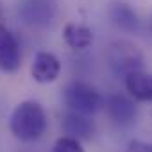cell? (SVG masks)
<instances>
[{"label":"cell","instance_id":"cell-5","mask_svg":"<svg viewBox=\"0 0 152 152\" xmlns=\"http://www.w3.org/2000/svg\"><path fill=\"white\" fill-rule=\"evenodd\" d=\"M104 109H106L109 120L118 127H131L136 124L138 107H136V102L131 95L113 93V95L106 97Z\"/></svg>","mask_w":152,"mask_h":152},{"label":"cell","instance_id":"cell-11","mask_svg":"<svg viewBox=\"0 0 152 152\" xmlns=\"http://www.w3.org/2000/svg\"><path fill=\"white\" fill-rule=\"evenodd\" d=\"M63 39L64 43L73 50H84L93 43V32L90 27L83 23H66L63 29Z\"/></svg>","mask_w":152,"mask_h":152},{"label":"cell","instance_id":"cell-4","mask_svg":"<svg viewBox=\"0 0 152 152\" xmlns=\"http://www.w3.org/2000/svg\"><path fill=\"white\" fill-rule=\"evenodd\" d=\"M57 7L52 0H22L18 4V16L31 27H47L54 22Z\"/></svg>","mask_w":152,"mask_h":152},{"label":"cell","instance_id":"cell-7","mask_svg":"<svg viewBox=\"0 0 152 152\" xmlns=\"http://www.w3.org/2000/svg\"><path fill=\"white\" fill-rule=\"evenodd\" d=\"M59 73H61V63L52 52H47V50L36 52L32 64H31V77L36 83L39 84L54 83L57 81Z\"/></svg>","mask_w":152,"mask_h":152},{"label":"cell","instance_id":"cell-9","mask_svg":"<svg viewBox=\"0 0 152 152\" xmlns=\"http://www.w3.org/2000/svg\"><path fill=\"white\" fill-rule=\"evenodd\" d=\"M107 16L111 23L124 32H136L140 29L138 13L127 2H113L107 9Z\"/></svg>","mask_w":152,"mask_h":152},{"label":"cell","instance_id":"cell-8","mask_svg":"<svg viewBox=\"0 0 152 152\" xmlns=\"http://www.w3.org/2000/svg\"><path fill=\"white\" fill-rule=\"evenodd\" d=\"M61 129H63L64 136L79 140V141L91 140V136L95 134V124L90 120V116L77 115V113H72V111H68L63 116Z\"/></svg>","mask_w":152,"mask_h":152},{"label":"cell","instance_id":"cell-6","mask_svg":"<svg viewBox=\"0 0 152 152\" xmlns=\"http://www.w3.org/2000/svg\"><path fill=\"white\" fill-rule=\"evenodd\" d=\"M22 66V52L15 34L0 23V70L15 73Z\"/></svg>","mask_w":152,"mask_h":152},{"label":"cell","instance_id":"cell-10","mask_svg":"<svg viewBox=\"0 0 152 152\" xmlns=\"http://www.w3.org/2000/svg\"><path fill=\"white\" fill-rule=\"evenodd\" d=\"M125 90L134 100L152 102V72H134L124 79Z\"/></svg>","mask_w":152,"mask_h":152},{"label":"cell","instance_id":"cell-1","mask_svg":"<svg viewBox=\"0 0 152 152\" xmlns=\"http://www.w3.org/2000/svg\"><path fill=\"white\" fill-rule=\"evenodd\" d=\"M11 134L25 143L39 140L47 131V113L43 106L36 100L20 102L9 118Z\"/></svg>","mask_w":152,"mask_h":152},{"label":"cell","instance_id":"cell-12","mask_svg":"<svg viewBox=\"0 0 152 152\" xmlns=\"http://www.w3.org/2000/svg\"><path fill=\"white\" fill-rule=\"evenodd\" d=\"M52 152H84V148H83L79 140H73V138H68V136H61L54 143Z\"/></svg>","mask_w":152,"mask_h":152},{"label":"cell","instance_id":"cell-2","mask_svg":"<svg viewBox=\"0 0 152 152\" xmlns=\"http://www.w3.org/2000/svg\"><path fill=\"white\" fill-rule=\"evenodd\" d=\"M63 100L68 111L84 115V116L95 115L97 111L104 109V104H106V99L102 97V93L95 86L83 81L68 83L63 90Z\"/></svg>","mask_w":152,"mask_h":152},{"label":"cell","instance_id":"cell-3","mask_svg":"<svg viewBox=\"0 0 152 152\" xmlns=\"http://www.w3.org/2000/svg\"><path fill=\"white\" fill-rule=\"evenodd\" d=\"M107 61H109L111 70L116 75H122L124 79L134 72H141L143 64H145L141 48L136 43L127 41V39H118L109 45Z\"/></svg>","mask_w":152,"mask_h":152},{"label":"cell","instance_id":"cell-13","mask_svg":"<svg viewBox=\"0 0 152 152\" xmlns=\"http://www.w3.org/2000/svg\"><path fill=\"white\" fill-rule=\"evenodd\" d=\"M125 152H152V143L141 141V140H132V141H129Z\"/></svg>","mask_w":152,"mask_h":152},{"label":"cell","instance_id":"cell-14","mask_svg":"<svg viewBox=\"0 0 152 152\" xmlns=\"http://www.w3.org/2000/svg\"><path fill=\"white\" fill-rule=\"evenodd\" d=\"M0 18H2V4H0Z\"/></svg>","mask_w":152,"mask_h":152}]
</instances>
